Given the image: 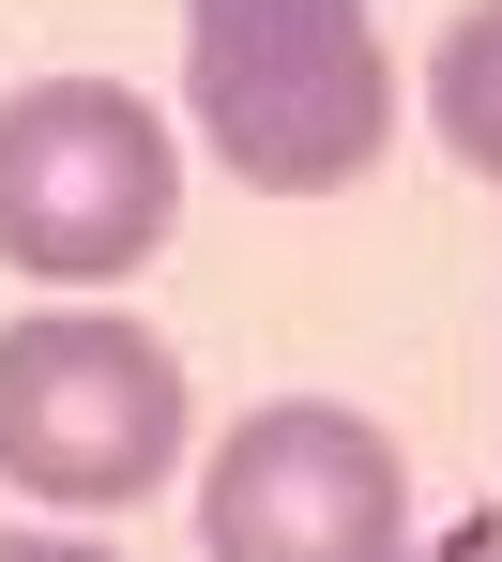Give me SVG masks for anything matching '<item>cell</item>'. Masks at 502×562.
<instances>
[{"mask_svg": "<svg viewBox=\"0 0 502 562\" xmlns=\"http://www.w3.org/2000/svg\"><path fill=\"white\" fill-rule=\"evenodd\" d=\"M183 106L244 198H350L397 153V61L366 0H183Z\"/></svg>", "mask_w": 502, "mask_h": 562, "instance_id": "obj_1", "label": "cell"}, {"mask_svg": "<svg viewBox=\"0 0 502 562\" xmlns=\"http://www.w3.org/2000/svg\"><path fill=\"white\" fill-rule=\"evenodd\" d=\"M183 213V153L122 77H31L0 92V259L46 289H122L168 259Z\"/></svg>", "mask_w": 502, "mask_h": 562, "instance_id": "obj_2", "label": "cell"}, {"mask_svg": "<svg viewBox=\"0 0 502 562\" xmlns=\"http://www.w3.org/2000/svg\"><path fill=\"white\" fill-rule=\"evenodd\" d=\"M168 471H183V366L137 319H92V304L0 319V486L62 517H122Z\"/></svg>", "mask_w": 502, "mask_h": 562, "instance_id": "obj_3", "label": "cell"}, {"mask_svg": "<svg viewBox=\"0 0 502 562\" xmlns=\"http://www.w3.org/2000/svg\"><path fill=\"white\" fill-rule=\"evenodd\" d=\"M199 562H411V471L366 411L275 395L199 471Z\"/></svg>", "mask_w": 502, "mask_h": 562, "instance_id": "obj_4", "label": "cell"}, {"mask_svg": "<svg viewBox=\"0 0 502 562\" xmlns=\"http://www.w3.org/2000/svg\"><path fill=\"white\" fill-rule=\"evenodd\" d=\"M426 122H442V153L502 183V0H472L457 31H442V61H426Z\"/></svg>", "mask_w": 502, "mask_h": 562, "instance_id": "obj_5", "label": "cell"}, {"mask_svg": "<svg viewBox=\"0 0 502 562\" xmlns=\"http://www.w3.org/2000/svg\"><path fill=\"white\" fill-rule=\"evenodd\" d=\"M0 562H122V548H92V532H0Z\"/></svg>", "mask_w": 502, "mask_h": 562, "instance_id": "obj_6", "label": "cell"}, {"mask_svg": "<svg viewBox=\"0 0 502 562\" xmlns=\"http://www.w3.org/2000/svg\"><path fill=\"white\" fill-rule=\"evenodd\" d=\"M426 562H502V532H488V517H457V532H442Z\"/></svg>", "mask_w": 502, "mask_h": 562, "instance_id": "obj_7", "label": "cell"}]
</instances>
